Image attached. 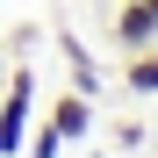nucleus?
<instances>
[{
  "label": "nucleus",
  "mask_w": 158,
  "mask_h": 158,
  "mask_svg": "<svg viewBox=\"0 0 158 158\" xmlns=\"http://www.w3.org/2000/svg\"><path fill=\"white\" fill-rule=\"evenodd\" d=\"M29 115H36V72L15 65L7 86H0V158H15L22 137H29Z\"/></svg>",
  "instance_id": "obj_1"
},
{
  "label": "nucleus",
  "mask_w": 158,
  "mask_h": 158,
  "mask_svg": "<svg viewBox=\"0 0 158 158\" xmlns=\"http://www.w3.org/2000/svg\"><path fill=\"white\" fill-rule=\"evenodd\" d=\"M151 36H158V7L151 0H115V43L122 50H151Z\"/></svg>",
  "instance_id": "obj_2"
},
{
  "label": "nucleus",
  "mask_w": 158,
  "mask_h": 158,
  "mask_svg": "<svg viewBox=\"0 0 158 158\" xmlns=\"http://www.w3.org/2000/svg\"><path fill=\"white\" fill-rule=\"evenodd\" d=\"M50 122H58V137H86L94 129V108H86V94H65V101H50Z\"/></svg>",
  "instance_id": "obj_3"
},
{
  "label": "nucleus",
  "mask_w": 158,
  "mask_h": 158,
  "mask_svg": "<svg viewBox=\"0 0 158 158\" xmlns=\"http://www.w3.org/2000/svg\"><path fill=\"white\" fill-rule=\"evenodd\" d=\"M122 79H129V94H158V58H144V50H137V58L122 65Z\"/></svg>",
  "instance_id": "obj_4"
},
{
  "label": "nucleus",
  "mask_w": 158,
  "mask_h": 158,
  "mask_svg": "<svg viewBox=\"0 0 158 158\" xmlns=\"http://www.w3.org/2000/svg\"><path fill=\"white\" fill-rule=\"evenodd\" d=\"M58 151H65V137H58V122H43V129H36V144H29V158H58Z\"/></svg>",
  "instance_id": "obj_5"
}]
</instances>
